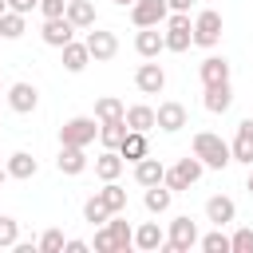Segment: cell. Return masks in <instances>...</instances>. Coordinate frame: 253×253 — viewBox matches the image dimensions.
Returning a JSON list of instances; mask_svg holds the SVG:
<instances>
[{"instance_id":"6da1fadb","label":"cell","mask_w":253,"mask_h":253,"mask_svg":"<svg viewBox=\"0 0 253 253\" xmlns=\"http://www.w3.org/2000/svg\"><path fill=\"white\" fill-rule=\"evenodd\" d=\"M194 158H198L206 170H225V166L233 162L229 142H225L221 134H213V130H198V134H194Z\"/></svg>"},{"instance_id":"7a4b0ae2","label":"cell","mask_w":253,"mask_h":253,"mask_svg":"<svg viewBox=\"0 0 253 253\" xmlns=\"http://www.w3.org/2000/svg\"><path fill=\"white\" fill-rule=\"evenodd\" d=\"M99 138V123L95 115H75L59 126V146H91Z\"/></svg>"},{"instance_id":"3957f363","label":"cell","mask_w":253,"mask_h":253,"mask_svg":"<svg viewBox=\"0 0 253 253\" xmlns=\"http://www.w3.org/2000/svg\"><path fill=\"white\" fill-rule=\"evenodd\" d=\"M194 245H198V225L190 221V213L174 217V221H170V233H166V241H162V249H166V253H190Z\"/></svg>"},{"instance_id":"277c9868","label":"cell","mask_w":253,"mask_h":253,"mask_svg":"<svg viewBox=\"0 0 253 253\" xmlns=\"http://www.w3.org/2000/svg\"><path fill=\"white\" fill-rule=\"evenodd\" d=\"M162 43H166V51H186V47L194 43V24H190V16H186V12H174V16H166Z\"/></svg>"},{"instance_id":"5b68a950","label":"cell","mask_w":253,"mask_h":253,"mask_svg":"<svg viewBox=\"0 0 253 253\" xmlns=\"http://www.w3.org/2000/svg\"><path fill=\"white\" fill-rule=\"evenodd\" d=\"M202 170H206V166H202V162L190 154V158H178V162H174V166L162 174V182H166L174 194H182V190H190V186L202 178Z\"/></svg>"},{"instance_id":"8992f818","label":"cell","mask_w":253,"mask_h":253,"mask_svg":"<svg viewBox=\"0 0 253 253\" xmlns=\"http://www.w3.org/2000/svg\"><path fill=\"white\" fill-rule=\"evenodd\" d=\"M194 43L198 47H217L221 43V12L206 8L194 16Z\"/></svg>"},{"instance_id":"52a82bcc","label":"cell","mask_w":253,"mask_h":253,"mask_svg":"<svg viewBox=\"0 0 253 253\" xmlns=\"http://www.w3.org/2000/svg\"><path fill=\"white\" fill-rule=\"evenodd\" d=\"M83 43H87V51H91L95 63H107V59L119 55V36L107 32V28H87V40Z\"/></svg>"},{"instance_id":"ba28073f","label":"cell","mask_w":253,"mask_h":253,"mask_svg":"<svg viewBox=\"0 0 253 253\" xmlns=\"http://www.w3.org/2000/svg\"><path fill=\"white\" fill-rule=\"evenodd\" d=\"M166 16H170V4L166 0H134L130 4L134 28H158V24H166Z\"/></svg>"},{"instance_id":"9c48e42d","label":"cell","mask_w":253,"mask_h":253,"mask_svg":"<svg viewBox=\"0 0 253 253\" xmlns=\"http://www.w3.org/2000/svg\"><path fill=\"white\" fill-rule=\"evenodd\" d=\"M134 87H138L142 95H158V91L166 87V71H162V63H154V59L138 63V71H134Z\"/></svg>"},{"instance_id":"30bf717a","label":"cell","mask_w":253,"mask_h":253,"mask_svg":"<svg viewBox=\"0 0 253 253\" xmlns=\"http://www.w3.org/2000/svg\"><path fill=\"white\" fill-rule=\"evenodd\" d=\"M186 119H190V115H186V107H182V103H174V99H170V103H158V111H154V126H158V130H166V134L182 130V126H186Z\"/></svg>"},{"instance_id":"8fae6325","label":"cell","mask_w":253,"mask_h":253,"mask_svg":"<svg viewBox=\"0 0 253 253\" xmlns=\"http://www.w3.org/2000/svg\"><path fill=\"white\" fill-rule=\"evenodd\" d=\"M40 36H43V43H47V47H63L67 40H75V24H71L67 16H55V20H43V28H40Z\"/></svg>"},{"instance_id":"7c38bea8","label":"cell","mask_w":253,"mask_h":253,"mask_svg":"<svg viewBox=\"0 0 253 253\" xmlns=\"http://www.w3.org/2000/svg\"><path fill=\"white\" fill-rule=\"evenodd\" d=\"M8 107H12L16 115H32V111L40 107V91H36L32 83H12V87H8Z\"/></svg>"},{"instance_id":"4fadbf2b","label":"cell","mask_w":253,"mask_h":253,"mask_svg":"<svg viewBox=\"0 0 253 253\" xmlns=\"http://www.w3.org/2000/svg\"><path fill=\"white\" fill-rule=\"evenodd\" d=\"M229 154H233V162L253 166V119H241L237 123V138L229 142Z\"/></svg>"},{"instance_id":"5bb4252c","label":"cell","mask_w":253,"mask_h":253,"mask_svg":"<svg viewBox=\"0 0 253 253\" xmlns=\"http://www.w3.org/2000/svg\"><path fill=\"white\" fill-rule=\"evenodd\" d=\"M202 107H206L210 115H225V111L233 107V87H229V83H210L206 95H202Z\"/></svg>"},{"instance_id":"9a60e30c","label":"cell","mask_w":253,"mask_h":253,"mask_svg":"<svg viewBox=\"0 0 253 253\" xmlns=\"http://www.w3.org/2000/svg\"><path fill=\"white\" fill-rule=\"evenodd\" d=\"M55 166H59V174H67V178L83 174V170H87V146H59Z\"/></svg>"},{"instance_id":"2e32d148","label":"cell","mask_w":253,"mask_h":253,"mask_svg":"<svg viewBox=\"0 0 253 253\" xmlns=\"http://www.w3.org/2000/svg\"><path fill=\"white\" fill-rule=\"evenodd\" d=\"M198 75H202V87H210V83H229V59H225V55H206L202 67H198Z\"/></svg>"},{"instance_id":"e0dca14e","label":"cell","mask_w":253,"mask_h":253,"mask_svg":"<svg viewBox=\"0 0 253 253\" xmlns=\"http://www.w3.org/2000/svg\"><path fill=\"white\" fill-rule=\"evenodd\" d=\"M237 217V206H233V198H225V194H213L210 202H206V221H213V225H229Z\"/></svg>"},{"instance_id":"ac0fdd59","label":"cell","mask_w":253,"mask_h":253,"mask_svg":"<svg viewBox=\"0 0 253 253\" xmlns=\"http://www.w3.org/2000/svg\"><path fill=\"white\" fill-rule=\"evenodd\" d=\"M162 241H166V233H162L158 221H142V225L134 229V249H142V253H158Z\"/></svg>"},{"instance_id":"d6986e66","label":"cell","mask_w":253,"mask_h":253,"mask_svg":"<svg viewBox=\"0 0 253 253\" xmlns=\"http://www.w3.org/2000/svg\"><path fill=\"white\" fill-rule=\"evenodd\" d=\"M134 51H138L142 59H158V51H166L162 32H158V28H138V36H134Z\"/></svg>"},{"instance_id":"ffe728a7","label":"cell","mask_w":253,"mask_h":253,"mask_svg":"<svg viewBox=\"0 0 253 253\" xmlns=\"http://www.w3.org/2000/svg\"><path fill=\"white\" fill-rule=\"evenodd\" d=\"M8 178H20V182H28V178H36L40 174V162L28 154V150H16V154H8Z\"/></svg>"},{"instance_id":"44dd1931","label":"cell","mask_w":253,"mask_h":253,"mask_svg":"<svg viewBox=\"0 0 253 253\" xmlns=\"http://www.w3.org/2000/svg\"><path fill=\"white\" fill-rule=\"evenodd\" d=\"M107 233H111V245H115V253H126V249L134 245V229L123 221V213H111V217H107Z\"/></svg>"},{"instance_id":"7402d4cb","label":"cell","mask_w":253,"mask_h":253,"mask_svg":"<svg viewBox=\"0 0 253 253\" xmlns=\"http://www.w3.org/2000/svg\"><path fill=\"white\" fill-rule=\"evenodd\" d=\"M59 51H63V71H71V75H79V71L91 63V51H87V43H75V40H67Z\"/></svg>"},{"instance_id":"603a6c76","label":"cell","mask_w":253,"mask_h":253,"mask_svg":"<svg viewBox=\"0 0 253 253\" xmlns=\"http://www.w3.org/2000/svg\"><path fill=\"white\" fill-rule=\"evenodd\" d=\"M123 123H126V130H154V107H146V103H134V107H126L123 111Z\"/></svg>"},{"instance_id":"cb8c5ba5","label":"cell","mask_w":253,"mask_h":253,"mask_svg":"<svg viewBox=\"0 0 253 253\" xmlns=\"http://www.w3.org/2000/svg\"><path fill=\"white\" fill-rule=\"evenodd\" d=\"M119 154H123V162H138V158H146L150 150H146V134L142 130H126L123 134V142L115 146Z\"/></svg>"},{"instance_id":"d4e9b609","label":"cell","mask_w":253,"mask_h":253,"mask_svg":"<svg viewBox=\"0 0 253 253\" xmlns=\"http://www.w3.org/2000/svg\"><path fill=\"white\" fill-rule=\"evenodd\" d=\"M162 174H166V166H162L158 158H150V154L134 162V182H138L142 190H146V186H158V182H162Z\"/></svg>"},{"instance_id":"484cf974","label":"cell","mask_w":253,"mask_h":253,"mask_svg":"<svg viewBox=\"0 0 253 253\" xmlns=\"http://www.w3.org/2000/svg\"><path fill=\"white\" fill-rule=\"evenodd\" d=\"M123 166H126V162H123V154H119V150H111V146L95 158V174H99L103 182H115V178L123 174Z\"/></svg>"},{"instance_id":"4316f807","label":"cell","mask_w":253,"mask_h":253,"mask_svg":"<svg viewBox=\"0 0 253 253\" xmlns=\"http://www.w3.org/2000/svg\"><path fill=\"white\" fill-rule=\"evenodd\" d=\"M63 16L75 24V32L79 28H95V4L91 0H67V12Z\"/></svg>"},{"instance_id":"83f0119b","label":"cell","mask_w":253,"mask_h":253,"mask_svg":"<svg viewBox=\"0 0 253 253\" xmlns=\"http://www.w3.org/2000/svg\"><path fill=\"white\" fill-rule=\"evenodd\" d=\"M95 194H99V202H103L111 213H123V210H126V190L119 186V178H115V182H103V190H95Z\"/></svg>"},{"instance_id":"f1b7e54d","label":"cell","mask_w":253,"mask_h":253,"mask_svg":"<svg viewBox=\"0 0 253 253\" xmlns=\"http://www.w3.org/2000/svg\"><path fill=\"white\" fill-rule=\"evenodd\" d=\"M142 202H146V210H150V213H166V210H170V202H174V190H170L166 182L146 186V198H142Z\"/></svg>"},{"instance_id":"f546056e","label":"cell","mask_w":253,"mask_h":253,"mask_svg":"<svg viewBox=\"0 0 253 253\" xmlns=\"http://www.w3.org/2000/svg\"><path fill=\"white\" fill-rule=\"evenodd\" d=\"M28 32V24H24V12H12V8H4L0 12V40H20Z\"/></svg>"},{"instance_id":"4dcf8cb0","label":"cell","mask_w":253,"mask_h":253,"mask_svg":"<svg viewBox=\"0 0 253 253\" xmlns=\"http://www.w3.org/2000/svg\"><path fill=\"white\" fill-rule=\"evenodd\" d=\"M123 99H115V95H103V99H95V123H111V119H123Z\"/></svg>"},{"instance_id":"1f68e13d","label":"cell","mask_w":253,"mask_h":253,"mask_svg":"<svg viewBox=\"0 0 253 253\" xmlns=\"http://www.w3.org/2000/svg\"><path fill=\"white\" fill-rule=\"evenodd\" d=\"M123 134H126V123H123V119L99 123V142H103V146H111V150H115V146L123 142Z\"/></svg>"},{"instance_id":"d6a6232c","label":"cell","mask_w":253,"mask_h":253,"mask_svg":"<svg viewBox=\"0 0 253 253\" xmlns=\"http://www.w3.org/2000/svg\"><path fill=\"white\" fill-rule=\"evenodd\" d=\"M107 217H111V210L99 202V194H91V198L83 202V221H91V225H103Z\"/></svg>"},{"instance_id":"836d02e7","label":"cell","mask_w":253,"mask_h":253,"mask_svg":"<svg viewBox=\"0 0 253 253\" xmlns=\"http://www.w3.org/2000/svg\"><path fill=\"white\" fill-rule=\"evenodd\" d=\"M16 241H20V221L8 217V213H0V249H12Z\"/></svg>"},{"instance_id":"e575fe53","label":"cell","mask_w":253,"mask_h":253,"mask_svg":"<svg viewBox=\"0 0 253 253\" xmlns=\"http://www.w3.org/2000/svg\"><path fill=\"white\" fill-rule=\"evenodd\" d=\"M198 245H202L206 253H229V237L221 233V225H217L213 233H206V237H198Z\"/></svg>"},{"instance_id":"d590c367","label":"cell","mask_w":253,"mask_h":253,"mask_svg":"<svg viewBox=\"0 0 253 253\" xmlns=\"http://www.w3.org/2000/svg\"><path fill=\"white\" fill-rule=\"evenodd\" d=\"M229 253H253V229L241 225L233 237H229Z\"/></svg>"},{"instance_id":"8d00e7d4","label":"cell","mask_w":253,"mask_h":253,"mask_svg":"<svg viewBox=\"0 0 253 253\" xmlns=\"http://www.w3.org/2000/svg\"><path fill=\"white\" fill-rule=\"evenodd\" d=\"M63 241H67V237H63V229H47V233L40 237V253H59V249H63Z\"/></svg>"},{"instance_id":"74e56055","label":"cell","mask_w":253,"mask_h":253,"mask_svg":"<svg viewBox=\"0 0 253 253\" xmlns=\"http://www.w3.org/2000/svg\"><path fill=\"white\" fill-rule=\"evenodd\" d=\"M91 245H95V253H115V245H111V233H107V221L95 229V241H91Z\"/></svg>"},{"instance_id":"f35d334b","label":"cell","mask_w":253,"mask_h":253,"mask_svg":"<svg viewBox=\"0 0 253 253\" xmlns=\"http://www.w3.org/2000/svg\"><path fill=\"white\" fill-rule=\"evenodd\" d=\"M40 12H43V20H55L67 12V0H40Z\"/></svg>"},{"instance_id":"ab89813d","label":"cell","mask_w":253,"mask_h":253,"mask_svg":"<svg viewBox=\"0 0 253 253\" xmlns=\"http://www.w3.org/2000/svg\"><path fill=\"white\" fill-rule=\"evenodd\" d=\"M4 4H8L12 12H24V16H28L32 8H40V0H4Z\"/></svg>"},{"instance_id":"60d3db41","label":"cell","mask_w":253,"mask_h":253,"mask_svg":"<svg viewBox=\"0 0 253 253\" xmlns=\"http://www.w3.org/2000/svg\"><path fill=\"white\" fill-rule=\"evenodd\" d=\"M63 249H67V253H87L91 245H87V241H79V237H67V241H63Z\"/></svg>"},{"instance_id":"b9f144b4","label":"cell","mask_w":253,"mask_h":253,"mask_svg":"<svg viewBox=\"0 0 253 253\" xmlns=\"http://www.w3.org/2000/svg\"><path fill=\"white\" fill-rule=\"evenodd\" d=\"M166 4H170V12H190L194 0H166Z\"/></svg>"},{"instance_id":"7bdbcfd3","label":"cell","mask_w":253,"mask_h":253,"mask_svg":"<svg viewBox=\"0 0 253 253\" xmlns=\"http://www.w3.org/2000/svg\"><path fill=\"white\" fill-rule=\"evenodd\" d=\"M245 190H249V194H253V166H249V182H245Z\"/></svg>"},{"instance_id":"ee69618b","label":"cell","mask_w":253,"mask_h":253,"mask_svg":"<svg viewBox=\"0 0 253 253\" xmlns=\"http://www.w3.org/2000/svg\"><path fill=\"white\" fill-rule=\"evenodd\" d=\"M115 4H119V8H130V4H134V0H115Z\"/></svg>"},{"instance_id":"f6af8a7d","label":"cell","mask_w":253,"mask_h":253,"mask_svg":"<svg viewBox=\"0 0 253 253\" xmlns=\"http://www.w3.org/2000/svg\"><path fill=\"white\" fill-rule=\"evenodd\" d=\"M4 178H8V170H0V182H4Z\"/></svg>"},{"instance_id":"bcb514c9","label":"cell","mask_w":253,"mask_h":253,"mask_svg":"<svg viewBox=\"0 0 253 253\" xmlns=\"http://www.w3.org/2000/svg\"><path fill=\"white\" fill-rule=\"evenodd\" d=\"M4 8H8V4H4V0H0V12H4Z\"/></svg>"},{"instance_id":"7dc6e473","label":"cell","mask_w":253,"mask_h":253,"mask_svg":"<svg viewBox=\"0 0 253 253\" xmlns=\"http://www.w3.org/2000/svg\"><path fill=\"white\" fill-rule=\"evenodd\" d=\"M0 87H4V79H0Z\"/></svg>"}]
</instances>
